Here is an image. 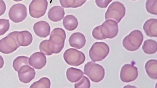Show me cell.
<instances>
[{"instance_id": "24", "label": "cell", "mask_w": 157, "mask_h": 88, "mask_svg": "<svg viewBox=\"0 0 157 88\" xmlns=\"http://www.w3.org/2000/svg\"><path fill=\"white\" fill-rule=\"evenodd\" d=\"M51 86L50 79L48 78L43 77L38 81L34 82L31 85L30 88H49Z\"/></svg>"}, {"instance_id": "17", "label": "cell", "mask_w": 157, "mask_h": 88, "mask_svg": "<svg viewBox=\"0 0 157 88\" xmlns=\"http://www.w3.org/2000/svg\"><path fill=\"white\" fill-rule=\"evenodd\" d=\"M157 20L151 18L146 20L144 24L143 29L146 35L150 37H157Z\"/></svg>"}, {"instance_id": "2", "label": "cell", "mask_w": 157, "mask_h": 88, "mask_svg": "<svg viewBox=\"0 0 157 88\" xmlns=\"http://www.w3.org/2000/svg\"><path fill=\"white\" fill-rule=\"evenodd\" d=\"M66 34L65 31L61 28H54L51 31L49 43L53 53H59L63 49Z\"/></svg>"}, {"instance_id": "29", "label": "cell", "mask_w": 157, "mask_h": 88, "mask_svg": "<svg viewBox=\"0 0 157 88\" xmlns=\"http://www.w3.org/2000/svg\"><path fill=\"white\" fill-rule=\"evenodd\" d=\"M59 1L62 7L72 8L75 3L76 0H59Z\"/></svg>"}, {"instance_id": "35", "label": "cell", "mask_w": 157, "mask_h": 88, "mask_svg": "<svg viewBox=\"0 0 157 88\" xmlns=\"http://www.w3.org/2000/svg\"><path fill=\"white\" fill-rule=\"evenodd\" d=\"M132 0L134 1V0Z\"/></svg>"}, {"instance_id": "7", "label": "cell", "mask_w": 157, "mask_h": 88, "mask_svg": "<svg viewBox=\"0 0 157 88\" xmlns=\"http://www.w3.org/2000/svg\"><path fill=\"white\" fill-rule=\"evenodd\" d=\"M125 11V7L122 3L114 2L108 8L105 13V19L113 20L118 23L124 16Z\"/></svg>"}, {"instance_id": "30", "label": "cell", "mask_w": 157, "mask_h": 88, "mask_svg": "<svg viewBox=\"0 0 157 88\" xmlns=\"http://www.w3.org/2000/svg\"><path fill=\"white\" fill-rule=\"evenodd\" d=\"M112 0H95V3L98 6L103 8L107 7Z\"/></svg>"}, {"instance_id": "26", "label": "cell", "mask_w": 157, "mask_h": 88, "mask_svg": "<svg viewBox=\"0 0 157 88\" xmlns=\"http://www.w3.org/2000/svg\"><path fill=\"white\" fill-rule=\"evenodd\" d=\"M39 48L40 51L46 55L50 56L53 54L49 45L48 40H45L41 42Z\"/></svg>"}, {"instance_id": "6", "label": "cell", "mask_w": 157, "mask_h": 88, "mask_svg": "<svg viewBox=\"0 0 157 88\" xmlns=\"http://www.w3.org/2000/svg\"><path fill=\"white\" fill-rule=\"evenodd\" d=\"M109 52V47L106 43L102 42H96L92 45L89 53L91 60L96 62L104 59Z\"/></svg>"}, {"instance_id": "4", "label": "cell", "mask_w": 157, "mask_h": 88, "mask_svg": "<svg viewBox=\"0 0 157 88\" xmlns=\"http://www.w3.org/2000/svg\"><path fill=\"white\" fill-rule=\"evenodd\" d=\"M84 74L92 82H98L101 81L105 75V69L101 65L93 61H89L85 65Z\"/></svg>"}, {"instance_id": "32", "label": "cell", "mask_w": 157, "mask_h": 88, "mask_svg": "<svg viewBox=\"0 0 157 88\" xmlns=\"http://www.w3.org/2000/svg\"><path fill=\"white\" fill-rule=\"evenodd\" d=\"M86 1L85 0H76L75 3L72 8H76L81 6Z\"/></svg>"}, {"instance_id": "10", "label": "cell", "mask_w": 157, "mask_h": 88, "mask_svg": "<svg viewBox=\"0 0 157 88\" xmlns=\"http://www.w3.org/2000/svg\"><path fill=\"white\" fill-rule=\"evenodd\" d=\"M27 15L26 7L21 3L13 5L10 9L8 13L10 19L16 23L22 21L26 18Z\"/></svg>"}, {"instance_id": "28", "label": "cell", "mask_w": 157, "mask_h": 88, "mask_svg": "<svg viewBox=\"0 0 157 88\" xmlns=\"http://www.w3.org/2000/svg\"><path fill=\"white\" fill-rule=\"evenodd\" d=\"M10 27L9 20L0 19V36L6 33L9 30Z\"/></svg>"}, {"instance_id": "13", "label": "cell", "mask_w": 157, "mask_h": 88, "mask_svg": "<svg viewBox=\"0 0 157 88\" xmlns=\"http://www.w3.org/2000/svg\"><path fill=\"white\" fill-rule=\"evenodd\" d=\"M29 64L37 69H41L47 63L46 57L39 52L33 54L29 59Z\"/></svg>"}, {"instance_id": "25", "label": "cell", "mask_w": 157, "mask_h": 88, "mask_svg": "<svg viewBox=\"0 0 157 88\" xmlns=\"http://www.w3.org/2000/svg\"><path fill=\"white\" fill-rule=\"evenodd\" d=\"M157 0H147L145 4L147 11L151 14H157Z\"/></svg>"}, {"instance_id": "1", "label": "cell", "mask_w": 157, "mask_h": 88, "mask_svg": "<svg viewBox=\"0 0 157 88\" xmlns=\"http://www.w3.org/2000/svg\"><path fill=\"white\" fill-rule=\"evenodd\" d=\"M118 32L117 22L112 20L108 19L101 25L95 28L92 31V35L95 39L102 40L114 38L117 35Z\"/></svg>"}, {"instance_id": "21", "label": "cell", "mask_w": 157, "mask_h": 88, "mask_svg": "<svg viewBox=\"0 0 157 88\" xmlns=\"http://www.w3.org/2000/svg\"><path fill=\"white\" fill-rule=\"evenodd\" d=\"M63 24L65 29L69 31L75 30L78 24L77 18L72 15L65 16L63 20Z\"/></svg>"}, {"instance_id": "11", "label": "cell", "mask_w": 157, "mask_h": 88, "mask_svg": "<svg viewBox=\"0 0 157 88\" xmlns=\"http://www.w3.org/2000/svg\"><path fill=\"white\" fill-rule=\"evenodd\" d=\"M138 76L137 68L133 65L126 64L122 67L120 78L123 82H128L134 81Z\"/></svg>"}, {"instance_id": "15", "label": "cell", "mask_w": 157, "mask_h": 88, "mask_svg": "<svg viewBox=\"0 0 157 88\" xmlns=\"http://www.w3.org/2000/svg\"><path fill=\"white\" fill-rule=\"evenodd\" d=\"M68 41L71 47L78 49L83 47L86 43L85 36L79 32L73 33L69 37Z\"/></svg>"}, {"instance_id": "20", "label": "cell", "mask_w": 157, "mask_h": 88, "mask_svg": "<svg viewBox=\"0 0 157 88\" xmlns=\"http://www.w3.org/2000/svg\"><path fill=\"white\" fill-rule=\"evenodd\" d=\"M145 68L148 75L151 79H157V61L151 59L146 63Z\"/></svg>"}, {"instance_id": "5", "label": "cell", "mask_w": 157, "mask_h": 88, "mask_svg": "<svg viewBox=\"0 0 157 88\" xmlns=\"http://www.w3.org/2000/svg\"><path fill=\"white\" fill-rule=\"evenodd\" d=\"M18 31H14L9 33L0 40V52L8 54L15 51L20 46L16 37Z\"/></svg>"}, {"instance_id": "19", "label": "cell", "mask_w": 157, "mask_h": 88, "mask_svg": "<svg viewBox=\"0 0 157 88\" xmlns=\"http://www.w3.org/2000/svg\"><path fill=\"white\" fill-rule=\"evenodd\" d=\"M84 74L81 70L73 67L68 68L67 69L66 74L67 79L71 82L78 81Z\"/></svg>"}, {"instance_id": "18", "label": "cell", "mask_w": 157, "mask_h": 88, "mask_svg": "<svg viewBox=\"0 0 157 88\" xmlns=\"http://www.w3.org/2000/svg\"><path fill=\"white\" fill-rule=\"evenodd\" d=\"M16 38L20 46H28L33 41L32 34L29 31L26 30L18 31Z\"/></svg>"}, {"instance_id": "22", "label": "cell", "mask_w": 157, "mask_h": 88, "mask_svg": "<svg viewBox=\"0 0 157 88\" xmlns=\"http://www.w3.org/2000/svg\"><path fill=\"white\" fill-rule=\"evenodd\" d=\"M157 47V42L155 40L148 39L144 41L142 48L145 53L152 54L156 52Z\"/></svg>"}, {"instance_id": "9", "label": "cell", "mask_w": 157, "mask_h": 88, "mask_svg": "<svg viewBox=\"0 0 157 88\" xmlns=\"http://www.w3.org/2000/svg\"><path fill=\"white\" fill-rule=\"evenodd\" d=\"M48 4L47 0H33L29 6L30 16L35 18L42 17L46 12Z\"/></svg>"}, {"instance_id": "27", "label": "cell", "mask_w": 157, "mask_h": 88, "mask_svg": "<svg viewBox=\"0 0 157 88\" xmlns=\"http://www.w3.org/2000/svg\"><path fill=\"white\" fill-rule=\"evenodd\" d=\"M81 79L74 85L75 88H90V82L89 79L85 76L83 75Z\"/></svg>"}, {"instance_id": "3", "label": "cell", "mask_w": 157, "mask_h": 88, "mask_svg": "<svg viewBox=\"0 0 157 88\" xmlns=\"http://www.w3.org/2000/svg\"><path fill=\"white\" fill-rule=\"evenodd\" d=\"M143 40L144 36L141 31L135 30L125 37L123 40L122 44L126 50L135 51L140 48Z\"/></svg>"}, {"instance_id": "33", "label": "cell", "mask_w": 157, "mask_h": 88, "mask_svg": "<svg viewBox=\"0 0 157 88\" xmlns=\"http://www.w3.org/2000/svg\"><path fill=\"white\" fill-rule=\"evenodd\" d=\"M4 64V60L2 57L0 55V69L3 67Z\"/></svg>"}, {"instance_id": "36", "label": "cell", "mask_w": 157, "mask_h": 88, "mask_svg": "<svg viewBox=\"0 0 157 88\" xmlns=\"http://www.w3.org/2000/svg\"></svg>"}, {"instance_id": "34", "label": "cell", "mask_w": 157, "mask_h": 88, "mask_svg": "<svg viewBox=\"0 0 157 88\" xmlns=\"http://www.w3.org/2000/svg\"><path fill=\"white\" fill-rule=\"evenodd\" d=\"M13 0V1H14L15 2H19V1H22L23 0Z\"/></svg>"}, {"instance_id": "12", "label": "cell", "mask_w": 157, "mask_h": 88, "mask_svg": "<svg viewBox=\"0 0 157 88\" xmlns=\"http://www.w3.org/2000/svg\"><path fill=\"white\" fill-rule=\"evenodd\" d=\"M18 77L20 81L27 83L31 82L36 75L35 71L29 65H24L21 66L18 71Z\"/></svg>"}, {"instance_id": "16", "label": "cell", "mask_w": 157, "mask_h": 88, "mask_svg": "<svg viewBox=\"0 0 157 88\" xmlns=\"http://www.w3.org/2000/svg\"><path fill=\"white\" fill-rule=\"evenodd\" d=\"M65 13L63 7L60 6H55L49 9L48 13V16L51 21L57 22L63 19Z\"/></svg>"}, {"instance_id": "14", "label": "cell", "mask_w": 157, "mask_h": 88, "mask_svg": "<svg viewBox=\"0 0 157 88\" xmlns=\"http://www.w3.org/2000/svg\"><path fill=\"white\" fill-rule=\"evenodd\" d=\"M33 29L36 35L41 38H46L50 33L51 28L49 24L46 21L41 20L35 23Z\"/></svg>"}, {"instance_id": "23", "label": "cell", "mask_w": 157, "mask_h": 88, "mask_svg": "<svg viewBox=\"0 0 157 88\" xmlns=\"http://www.w3.org/2000/svg\"><path fill=\"white\" fill-rule=\"evenodd\" d=\"M29 58L25 56H19L14 59L13 66L15 70L18 72L20 67L24 65H29Z\"/></svg>"}, {"instance_id": "8", "label": "cell", "mask_w": 157, "mask_h": 88, "mask_svg": "<svg viewBox=\"0 0 157 88\" xmlns=\"http://www.w3.org/2000/svg\"><path fill=\"white\" fill-rule=\"evenodd\" d=\"M63 57L67 64L74 66L81 65L85 60V56L83 53L72 48L65 50L63 54Z\"/></svg>"}, {"instance_id": "31", "label": "cell", "mask_w": 157, "mask_h": 88, "mask_svg": "<svg viewBox=\"0 0 157 88\" xmlns=\"http://www.w3.org/2000/svg\"><path fill=\"white\" fill-rule=\"evenodd\" d=\"M6 9V5L5 2L2 0H0V16L4 13Z\"/></svg>"}]
</instances>
